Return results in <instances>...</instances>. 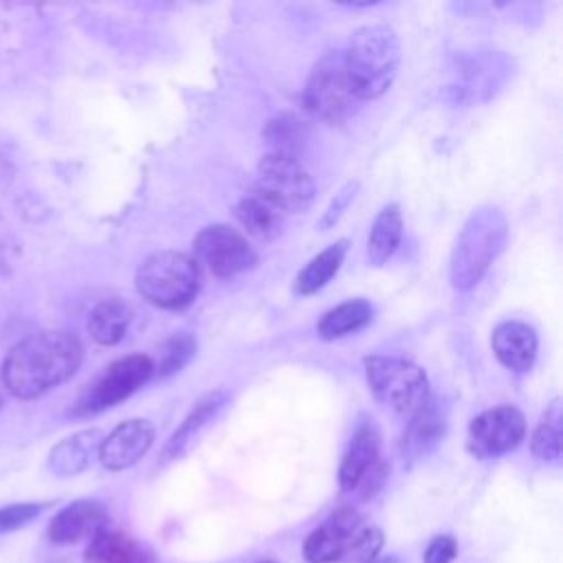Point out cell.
<instances>
[{
	"mask_svg": "<svg viewBox=\"0 0 563 563\" xmlns=\"http://www.w3.org/2000/svg\"><path fill=\"white\" fill-rule=\"evenodd\" d=\"M81 358L84 347L75 334L64 330L33 332L7 354L2 383L15 398L31 400L68 380Z\"/></svg>",
	"mask_w": 563,
	"mask_h": 563,
	"instance_id": "obj_1",
	"label": "cell"
},
{
	"mask_svg": "<svg viewBox=\"0 0 563 563\" xmlns=\"http://www.w3.org/2000/svg\"><path fill=\"white\" fill-rule=\"evenodd\" d=\"M508 240V220L499 207L486 205L475 209L455 244L449 260V277L453 288L471 290L486 275L490 264L499 257Z\"/></svg>",
	"mask_w": 563,
	"mask_h": 563,
	"instance_id": "obj_2",
	"label": "cell"
},
{
	"mask_svg": "<svg viewBox=\"0 0 563 563\" xmlns=\"http://www.w3.org/2000/svg\"><path fill=\"white\" fill-rule=\"evenodd\" d=\"M398 64V37L387 24L361 26L343 53V68L358 101L387 92L396 79Z\"/></svg>",
	"mask_w": 563,
	"mask_h": 563,
	"instance_id": "obj_3",
	"label": "cell"
},
{
	"mask_svg": "<svg viewBox=\"0 0 563 563\" xmlns=\"http://www.w3.org/2000/svg\"><path fill=\"white\" fill-rule=\"evenodd\" d=\"M383 545V532L356 508L343 506L303 541L308 563H367Z\"/></svg>",
	"mask_w": 563,
	"mask_h": 563,
	"instance_id": "obj_4",
	"label": "cell"
},
{
	"mask_svg": "<svg viewBox=\"0 0 563 563\" xmlns=\"http://www.w3.org/2000/svg\"><path fill=\"white\" fill-rule=\"evenodd\" d=\"M139 295L156 308L183 310L200 292V264L183 251H156L136 271Z\"/></svg>",
	"mask_w": 563,
	"mask_h": 563,
	"instance_id": "obj_5",
	"label": "cell"
},
{
	"mask_svg": "<svg viewBox=\"0 0 563 563\" xmlns=\"http://www.w3.org/2000/svg\"><path fill=\"white\" fill-rule=\"evenodd\" d=\"M365 380L374 398L394 413L411 416L429 398V380L422 367L394 354L367 356Z\"/></svg>",
	"mask_w": 563,
	"mask_h": 563,
	"instance_id": "obj_6",
	"label": "cell"
},
{
	"mask_svg": "<svg viewBox=\"0 0 563 563\" xmlns=\"http://www.w3.org/2000/svg\"><path fill=\"white\" fill-rule=\"evenodd\" d=\"M301 99L310 117L330 125H341L354 114L358 99L347 81L343 53H328L312 66Z\"/></svg>",
	"mask_w": 563,
	"mask_h": 563,
	"instance_id": "obj_7",
	"label": "cell"
},
{
	"mask_svg": "<svg viewBox=\"0 0 563 563\" xmlns=\"http://www.w3.org/2000/svg\"><path fill=\"white\" fill-rule=\"evenodd\" d=\"M257 194L284 216L301 213L314 198V180L299 158L268 152L257 165Z\"/></svg>",
	"mask_w": 563,
	"mask_h": 563,
	"instance_id": "obj_8",
	"label": "cell"
},
{
	"mask_svg": "<svg viewBox=\"0 0 563 563\" xmlns=\"http://www.w3.org/2000/svg\"><path fill=\"white\" fill-rule=\"evenodd\" d=\"M154 374L152 358L145 354L123 356L110 363L77 398L73 413L75 416H95L106 411L128 396H132L139 387H143Z\"/></svg>",
	"mask_w": 563,
	"mask_h": 563,
	"instance_id": "obj_9",
	"label": "cell"
},
{
	"mask_svg": "<svg viewBox=\"0 0 563 563\" xmlns=\"http://www.w3.org/2000/svg\"><path fill=\"white\" fill-rule=\"evenodd\" d=\"M383 479L385 464L380 460L378 429L372 418H361L339 464V488L343 493L361 490L363 497H372Z\"/></svg>",
	"mask_w": 563,
	"mask_h": 563,
	"instance_id": "obj_10",
	"label": "cell"
},
{
	"mask_svg": "<svg viewBox=\"0 0 563 563\" xmlns=\"http://www.w3.org/2000/svg\"><path fill=\"white\" fill-rule=\"evenodd\" d=\"M196 262L220 279L235 277L257 264L255 249L246 238L227 224H209L194 240Z\"/></svg>",
	"mask_w": 563,
	"mask_h": 563,
	"instance_id": "obj_11",
	"label": "cell"
},
{
	"mask_svg": "<svg viewBox=\"0 0 563 563\" xmlns=\"http://www.w3.org/2000/svg\"><path fill=\"white\" fill-rule=\"evenodd\" d=\"M528 424L523 413L512 405L482 411L468 424V451L475 457H497L515 451L526 438Z\"/></svg>",
	"mask_w": 563,
	"mask_h": 563,
	"instance_id": "obj_12",
	"label": "cell"
},
{
	"mask_svg": "<svg viewBox=\"0 0 563 563\" xmlns=\"http://www.w3.org/2000/svg\"><path fill=\"white\" fill-rule=\"evenodd\" d=\"M449 424V411L442 398L429 394V398L407 416V424L400 435V457L407 466L418 464L442 442Z\"/></svg>",
	"mask_w": 563,
	"mask_h": 563,
	"instance_id": "obj_13",
	"label": "cell"
},
{
	"mask_svg": "<svg viewBox=\"0 0 563 563\" xmlns=\"http://www.w3.org/2000/svg\"><path fill=\"white\" fill-rule=\"evenodd\" d=\"M154 444V427L143 418H132L101 438L97 457L108 471H123L136 464Z\"/></svg>",
	"mask_w": 563,
	"mask_h": 563,
	"instance_id": "obj_14",
	"label": "cell"
},
{
	"mask_svg": "<svg viewBox=\"0 0 563 563\" xmlns=\"http://www.w3.org/2000/svg\"><path fill=\"white\" fill-rule=\"evenodd\" d=\"M106 528V510L95 499H75L64 506L46 528V539L55 545H73L92 539Z\"/></svg>",
	"mask_w": 563,
	"mask_h": 563,
	"instance_id": "obj_15",
	"label": "cell"
},
{
	"mask_svg": "<svg viewBox=\"0 0 563 563\" xmlns=\"http://www.w3.org/2000/svg\"><path fill=\"white\" fill-rule=\"evenodd\" d=\"M497 361L512 372H528L537 358V334L523 321H501L490 336Z\"/></svg>",
	"mask_w": 563,
	"mask_h": 563,
	"instance_id": "obj_16",
	"label": "cell"
},
{
	"mask_svg": "<svg viewBox=\"0 0 563 563\" xmlns=\"http://www.w3.org/2000/svg\"><path fill=\"white\" fill-rule=\"evenodd\" d=\"M227 400H229V396L224 389H213V391L205 394L194 405V409L187 413V418L180 422V427L169 435V440L163 449V455H161L163 462L180 457L191 446V442L216 420V416L222 411Z\"/></svg>",
	"mask_w": 563,
	"mask_h": 563,
	"instance_id": "obj_17",
	"label": "cell"
},
{
	"mask_svg": "<svg viewBox=\"0 0 563 563\" xmlns=\"http://www.w3.org/2000/svg\"><path fill=\"white\" fill-rule=\"evenodd\" d=\"M84 563H156V556L128 532L103 528L84 550Z\"/></svg>",
	"mask_w": 563,
	"mask_h": 563,
	"instance_id": "obj_18",
	"label": "cell"
},
{
	"mask_svg": "<svg viewBox=\"0 0 563 563\" xmlns=\"http://www.w3.org/2000/svg\"><path fill=\"white\" fill-rule=\"evenodd\" d=\"M101 433L97 429L79 431L62 442H57L48 455V468L59 477H73L81 473L92 455L99 451Z\"/></svg>",
	"mask_w": 563,
	"mask_h": 563,
	"instance_id": "obj_19",
	"label": "cell"
},
{
	"mask_svg": "<svg viewBox=\"0 0 563 563\" xmlns=\"http://www.w3.org/2000/svg\"><path fill=\"white\" fill-rule=\"evenodd\" d=\"M235 218L249 235L262 242L275 240L284 229V213L257 191L240 198L235 205Z\"/></svg>",
	"mask_w": 563,
	"mask_h": 563,
	"instance_id": "obj_20",
	"label": "cell"
},
{
	"mask_svg": "<svg viewBox=\"0 0 563 563\" xmlns=\"http://www.w3.org/2000/svg\"><path fill=\"white\" fill-rule=\"evenodd\" d=\"M132 321V308L119 299V297H108L101 299L88 314V332L90 336L101 343V345H117Z\"/></svg>",
	"mask_w": 563,
	"mask_h": 563,
	"instance_id": "obj_21",
	"label": "cell"
},
{
	"mask_svg": "<svg viewBox=\"0 0 563 563\" xmlns=\"http://www.w3.org/2000/svg\"><path fill=\"white\" fill-rule=\"evenodd\" d=\"M402 240V216L398 205H387L374 218L367 238V262L372 266H383L396 253Z\"/></svg>",
	"mask_w": 563,
	"mask_h": 563,
	"instance_id": "obj_22",
	"label": "cell"
},
{
	"mask_svg": "<svg viewBox=\"0 0 563 563\" xmlns=\"http://www.w3.org/2000/svg\"><path fill=\"white\" fill-rule=\"evenodd\" d=\"M374 317V308L369 301L365 299H347L334 308H330L328 312H323V317L317 323V332L323 341H332V339H341L345 334H352L361 328H365Z\"/></svg>",
	"mask_w": 563,
	"mask_h": 563,
	"instance_id": "obj_23",
	"label": "cell"
},
{
	"mask_svg": "<svg viewBox=\"0 0 563 563\" xmlns=\"http://www.w3.org/2000/svg\"><path fill=\"white\" fill-rule=\"evenodd\" d=\"M345 253H347V240H339L325 246L299 271V275L295 277V290L299 295H312L321 290L339 273Z\"/></svg>",
	"mask_w": 563,
	"mask_h": 563,
	"instance_id": "obj_24",
	"label": "cell"
},
{
	"mask_svg": "<svg viewBox=\"0 0 563 563\" xmlns=\"http://www.w3.org/2000/svg\"><path fill=\"white\" fill-rule=\"evenodd\" d=\"M532 455L539 462H559L561 457V405L552 400V405L541 413V420L530 440Z\"/></svg>",
	"mask_w": 563,
	"mask_h": 563,
	"instance_id": "obj_25",
	"label": "cell"
},
{
	"mask_svg": "<svg viewBox=\"0 0 563 563\" xmlns=\"http://www.w3.org/2000/svg\"><path fill=\"white\" fill-rule=\"evenodd\" d=\"M264 136L273 147V154H286L297 158L299 147L306 143V125L295 114L282 112L268 121Z\"/></svg>",
	"mask_w": 563,
	"mask_h": 563,
	"instance_id": "obj_26",
	"label": "cell"
},
{
	"mask_svg": "<svg viewBox=\"0 0 563 563\" xmlns=\"http://www.w3.org/2000/svg\"><path fill=\"white\" fill-rule=\"evenodd\" d=\"M196 354V336L189 332H176L172 334L161 347H158V356L156 361H152L154 374L158 378L172 376L176 374L180 367H185L191 356Z\"/></svg>",
	"mask_w": 563,
	"mask_h": 563,
	"instance_id": "obj_27",
	"label": "cell"
},
{
	"mask_svg": "<svg viewBox=\"0 0 563 563\" xmlns=\"http://www.w3.org/2000/svg\"><path fill=\"white\" fill-rule=\"evenodd\" d=\"M53 501H22L0 508V534L15 532L37 519L46 508H51Z\"/></svg>",
	"mask_w": 563,
	"mask_h": 563,
	"instance_id": "obj_28",
	"label": "cell"
},
{
	"mask_svg": "<svg viewBox=\"0 0 563 563\" xmlns=\"http://www.w3.org/2000/svg\"><path fill=\"white\" fill-rule=\"evenodd\" d=\"M457 556V539L453 534H435L427 550L422 561L424 563H453Z\"/></svg>",
	"mask_w": 563,
	"mask_h": 563,
	"instance_id": "obj_29",
	"label": "cell"
},
{
	"mask_svg": "<svg viewBox=\"0 0 563 563\" xmlns=\"http://www.w3.org/2000/svg\"><path fill=\"white\" fill-rule=\"evenodd\" d=\"M356 183H347V185H343L341 187V191L339 194H334V200L330 202V207L323 211V218H321V222H319V229L321 231H325L328 227H332V224H336V220L341 218V213L347 209V205H350V200L354 198V191H356Z\"/></svg>",
	"mask_w": 563,
	"mask_h": 563,
	"instance_id": "obj_30",
	"label": "cell"
},
{
	"mask_svg": "<svg viewBox=\"0 0 563 563\" xmlns=\"http://www.w3.org/2000/svg\"><path fill=\"white\" fill-rule=\"evenodd\" d=\"M367 563H402V561H400V556H396V554H385V556H374V559L367 561Z\"/></svg>",
	"mask_w": 563,
	"mask_h": 563,
	"instance_id": "obj_31",
	"label": "cell"
},
{
	"mask_svg": "<svg viewBox=\"0 0 563 563\" xmlns=\"http://www.w3.org/2000/svg\"><path fill=\"white\" fill-rule=\"evenodd\" d=\"M262 563H273V561H262Z\"/></svg>",
	"mask_w": 563,
	"mask_h": 563,
	"instance_id": "obj_32",
	"label": "cell"
}]
</instances>
